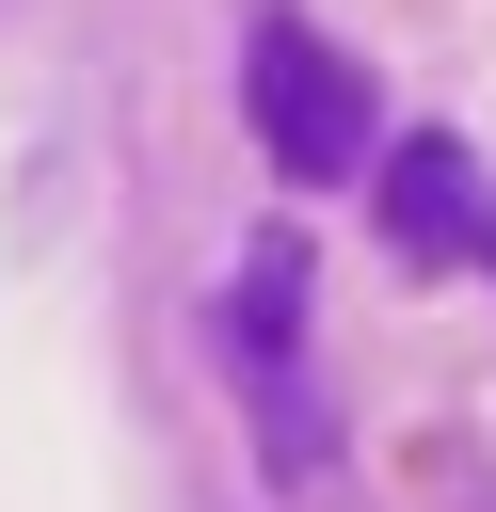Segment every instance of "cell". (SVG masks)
Here are the masks:
<instances>
[{"label": "cell", "instance_id": "6da1fadb", "mask_svg": "<svg viewBox=\"0 0 496 512\" xmlns=\"http://www.w3.org/2000/svg\"><path fill=\"white\" fill-rule=\"evenodd\" d=\"M240 112H256V160L304 176V192H336V176L384 160V128H368V64H352L336 32H304L288 0L240 32Z\"/></svg>", "mask_w": 496, "mask_h": 512}, {"label": "cell", "instance_id": "7a4b0ae2", "mask_svg": "<svg viewBox=\"0 0 496 512\" xmlns=\"http://www.w3.org/2000/svg\"><path fill=\"white\" fill-rule=\"evenodd\" d=\"M368 176H384V240H400L416 272L480 256V176H464V144H448V128H400V144H384Z\"/></svg>", "mask_w": 496, "mask_h": 512}, {"label": "cell", "instance_id": "3957f363", "mask_svg": "<svg viewBox=\"0 0 496 512\" xmlns=\"http://www.w3.org/2000/svg\"><path fill=\"white\" fill-rule=\"evenodd\" d=\"M224 352H240V368H288V352H304V240H288V224L224 272Z\"/></svg>", "mask_w": 496, "mask_h": 512}]
</instances>
